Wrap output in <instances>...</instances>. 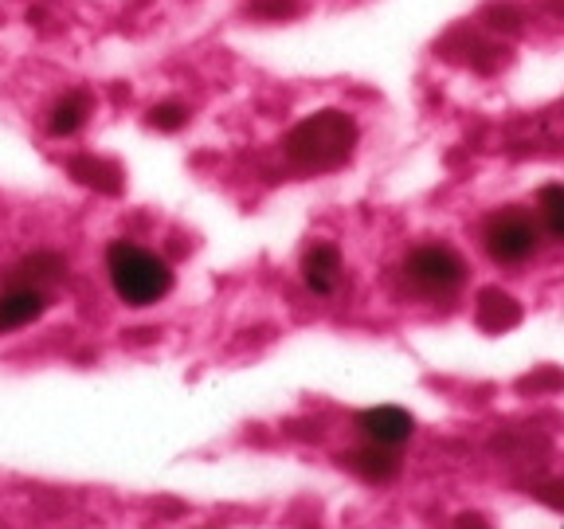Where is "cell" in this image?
I'll list each match as a JSON object with an SVG mask.
<instances>
[{"label": "cell", "mask_w": 564, "mask_h": 529, "mask_svg": "<svg viewBox=\"0 0 564 529\" xmlns=\"http://www.w3.org/2000/svg\"><path fill=\"white\" fill-rule=\"evenodd\" d=\"M357 141H361V130H357L352 115L329 106V110H317V115L302 118V122L282 138V153H286V161H291L294 169H302V173H334V169L352 161Z\"/></svg>", "instance_id": "1"}, {"label": "cell", "mask_w": 564, "mask_h": 529, "mask_svg": "<svg viewBox=\"0 0 564 529\" xmlns=\"http://www.w3.org/2000/svg\"><path fill=\"white\" fill-rule=\"evenodd\" d=\"M106 271H110V287L126 306H153L173 291V267L138 244H118L106 247Z\"/></svg>", "instance_id": "2"}, {"label": "cell", "mask_w": 564, "mask_h": 529, "mask_svg": "<svg viewBox=\"0 0 564 529\" xmlns=\"http://www.w3.org/2000/svg\"><path fill=\"white\" fill-rule=\"evenodd\" d=\"M541 244H545V236H541L538 216L529 208H498L482 224V247L498 267L529 263L541 251Z\"/></svg>", "instance_id": "3"}, {"label": "cell", "mask_w": 564, "mask_h": 529, "mask_svg": "<svg viewBox=\"0 0 564 529\" xmlns=\"http://www.w3.org/2000/svg\"><path fill=\"white\" fill-rule=\"evenodd\" d=\"M404 279L415 294L451 299L467 282V259L447 244H423L404 259Z\"/></svg>", "instance_id": "4"}, {"label": "cell", "mask_w": 564, "mask_h": 529, "mask_svg": "<svg viewBox=\"0 0 564 529\" xmlns=\"http://www.w3.org/2000/svg\"><path fill=\"white\" fill-rule=\"evenodd\" d=\"M357 428H361L365 440L377 443V447H400V443H408L415 435L412 412H404V408H397V404L365 408V412L357 415Z\"/></svg>", "instance_id": "5"}, {"label": "cell", "mask_w": 564, "mask_h": 529, "mask_svg": "<svg viewBox=\"0 0 564 529\" xmlns=\"http://www.w3.org/2000/svg\"><path fill=\"white\" fill-rule=\"evenodd\" d=\"M52 299H47L40 287H12V291L0 294V334H12V330H24L32 322L47 314Z\"/></svg>", "instance_id": "6"}, {"label": "cell", "mask_w": 564, "mask_h": 529, "mask_svg": "<svg viewBox=\"0 0 564 529\" xmlns=\"http://www.w3.org/2000/svg\"><path fill=\"white\" fill-rule=\"evenodd\" d=\"M302 282L314 294H334L341 287V251L334 244H314L302 256Z\"/></svg>", "instance_id": "7"}, {"label": "cell", "mask_w": 564, "mask_h": 529, "mask_svg": "<svg viewBox=\"0 0 564 529\" xmlns=\"http://www.w3.org/2000/svg\"><path fill=\"white\" fill-rule=\"evenodd\" d=\"M475 322L486 334H506L521 322V302L510 291H498V287H486L475 299Z\"/></svg>", "instance_id": "8"}, {"label": "cell", "mask_w": 564, "mask_h": 529, "mask_svg": "<svg viewBox=\"0 0 564 529\" xmlns=\"http://www.w3.org/2000/svg\"><path fill=\"white\" fill-rule=\"evenodd\" d=\"M341 463L352 475H361L365 483H392L400 475L397 447H377V443H365V447L349 451V455H341Z\"/></svg>", "instance_id": "9"}, {"label": "cell", "mask_w": 564, "mask_h": 529, "mask_svg": "<svg viewBox=\"0 0 564 529\" xmlns=\"http://www.w3.org/2000/svg\"><path fill=\"white\" fill-rule=\"evenodd\" d=\"M90 110H95L90 90H67V95L55 98L52 110H47V133H52V138H75V133L87 126Z\"/></svg>", "instance_id": "10"}, {"label": "cell", "mask_w": 564, "mask_h": 529, "mask_svg": "<svg viewBox=\"0 0 564 529\" xmlns=\"http://www.w3.org/2000/svg\"><path fill=\"white\" fill-rule=\"evenodd\" d=\"M67 173L79 181V185L95 188V193H106V196H118L126 185V173L115 165V161L106 158H95V153H83V158H70L67 161Z\"/></svg>", "instance_id": "11"}, {"label": "cell", "mask_w": 564, "mask_h": 529, "mask_svg": "<svg viewBox=\"0 0 564 529\" xmlns=\"http://www.w3.org/2000/svg\"><path fill=\"white\" fill-rule=\"evenodd\" d=\"M67 271V259L55 256V251H35V256L20 259L17 267H12V287H40L44 291V282L59 279V274Z\"/></svg>", "instance_id": "12"}, {"label": "cell", "mask_w": 564, "mask_h": 529, "mask_svg": "<svg viewBox=\"0 0 564 529\" xmlns=\"http://www.w3.org/2000/svg\"><path fill=\"white\" fill-rule=\"evenodd\" d=\"M538 224L541 236H549L553 244H564V185H545L538 193Z\"/></svg>", "instance_id": "13"}, {"label": "cell", "mask_w": 564, "mask_h": 529, "mask_svg": "<svg viewBox=\"0 0 564 529\" xmlns=\"http://www.w3.org/2000/svg\"><path fill=\"white\" fill-rule=\"evenodd\" d=\"M150 126L161 133H176L188 126V106L185 102H158L150 110Z\"/></svg>", "instance_id": "14"}, {"label": "cell", "mask_w": 564, "mask_h": 529, "mask_svg": "<svg viewBox=\"0 0 564 529\" xmlns=\"http://www.w3.org/2000/svg\"><path fill=\"white\" fill-rule=\"evenodd\" d=\"M533 494H538L541 503L556 506V510H564V486H533Z\"/></svg>", "instance_id": "15"}, {"label": "cell", "mask_w": 564, "mask_h": 529, "mask_svg": "<svg viewBox=\"0 0 564 529\" xmlns=\"http://www.w3.org/2000/svg\"><path fill=\"white\" fill-rule=\"evenodd\" d=\"M451 529H490V521H486L482 514H458V518L451 521Z\"/></svg>", "instance_id": "16"}]
</instances>
